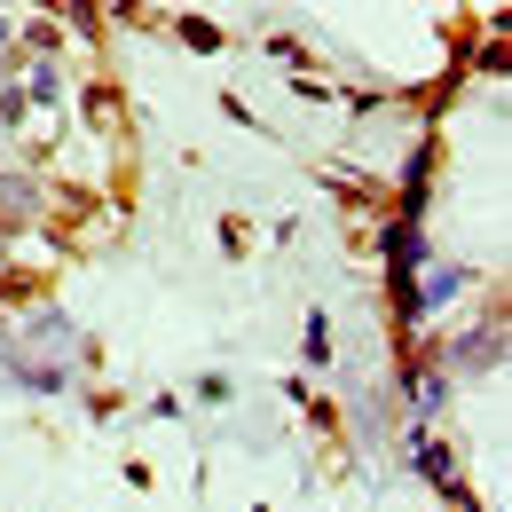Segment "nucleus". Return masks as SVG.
I'll return each mask as SVG.
<instances>
[{
    "label": "nucleus",
    "instance_id": "obj_1",
    "mask_svg": "<svg viewBox=\"0 0 512 512\" xmlns=\"http://www.w3.org/2000/svg\"><path fill=\"white\" fill-rule=\"evenodd\" d=\"M0 48H8V24H0Z\"/></svg>",
    "mask_w": 512,
    "mask_h": 512
}]
</instances>
